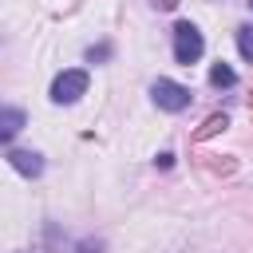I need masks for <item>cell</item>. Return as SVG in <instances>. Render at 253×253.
I'll list each match as a JSON object with an SVG mask.
<instances>
[{"mask_svg":"<svg viewBox=\"0 0 253 253\" xmlns=\"http://www.w3.org/2000/svg\"><path fill=\"white\" fill-rule=\"evenodd\" d=\"M202 51H206L202 32H198L194 24H186V20H182V24L174 28V59L190 67V63H198V59H202Z\"/></svg>","mask_w":253,"mask_h":253,"instance_id":"1","label":"cell"},{"mask_svg":"<svg viewBox=\"0 0 253 253\" xmlns=\"http://www.w3.org/2000/svg\"><path fill=\"white\" fill-rule=\"evenodd\" d=\"M83 91H87V71H79V67L59 71L55 83H51V99H55V103H75Z\"/></svg>","mask_w":253,"mask_h":253,"instance_id":"2","label":"cell"},{"mask_svg":"<svg viewBox=\"0 0 253 253\" xmlns=\"http://www.w3.org/2000/svg\"><path fill=\"white\" fill-rule=\"evenodd\" d=\"M150 95H154V103H158L162 111H186V107H190V91H186L182 83H174V79H158V83L150 87Z\"/></svg>","mask_w":253,"mask_h":253,"instance_id":"3","label":"cell"},{"mask_svg":"<svg viewBox=\"0 0 253 253\" xmlns=\"http://www.w3.org/2000/svg\"><path fill=\"white\" fill-rule=\"evenodd\" d=\"M24 123H28V119H24L20 107H4V103H0V142L16 138V134L24 130Z\"/></svg>","mask_w":253,"mask_h":253,"instance_id":"4","label":"cell"},{"mask_svg":"<svg viewBox=\"0 0 253 253\" xmlns=\"http://www.w3.org/2000/svg\"><path fill=\"white\" fill-rule=\"evenodd\" d=\"M8 162H12L24 178H36V174L43 170V158H40L36 150H12V154H8Z\"/></svg>","mask_w":253,"mask_h":253,"instance_id":"5","label":"cell"},{"mask_svg":"<svg viewBox=\"0 0 253 253\" xmlns=\"http://www.w3.org/2000/svg\"><path fill=\"white\" fill-rule=\"evenodd\" d=\"M210 83H213V87H233V83H237V75H233V67H225V63H213V71H210Z\"/></svg>","mask_w":253,"mask_h":253,"instance_id":"6","label":"cell"},{"mask_svg":"<svg viewBox=\"0 0 253 253\" xmlns=\"http://www.w3.org/2000/svg\"><path fill=\"white\" fill-rule=\"evenodd\" d=\"M237 51H241L245 59H253V28H249V24L237 28Z\"/></svg>","mask_w":253,"mask_h":253,"instance_id":"7","label":"cell"},{"mask_svg":"<svg viewBox=\"0 0 253 253\" xmlns=\"http://www.w3.org/2000/svg\"><path fill=\"white\" fill-rule=\"evenodd\" d=\"M154 4H158V8H174L178 0H154Z\"/></svg>","mask_w":253,"mask_h":253,"instance_id":"8","label":"cell"},{"mask_svg":"<svg viewBox=\"0 0 253 253\" xmlns=\"http://www.w3.org/2000/svg\"><path fill=\"white\" fill-rule=\"evenodd\" d=\"M249 8H253V0H249Z\"/></svg>","mask_w":253,"mask_h":253,"instance_id":"9","label":"cell"}]
</instances>
